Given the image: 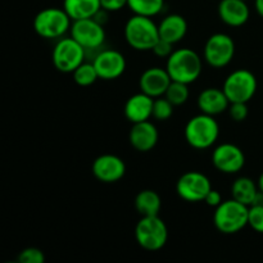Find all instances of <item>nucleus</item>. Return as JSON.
<instances>
[{"label": "nucleus", "instance_id": "nucleus-20", "mask_svg": "<svg viewBox=\"0 0 263 263\" xmlns=\"http://www.w3.org/2000/svg\"><path fill=\"white\" fill-rule=\"evenodd\" d=\"M159 37L171 44H177L186 36L187 22L181 14H167L158 25Z\"/></svg>", "mask_w": 263, "mask_h": 263}, {"label": "nucleus", "instance_id": "nucleus-23", "mask_svg": "<svg viewBox=\"0 0 263 263\" xmlns=\"http://www.w3.org/2000/svg\"><path fill=\"white\" fill-rule=\"evenodd\" d=\"M134 205L140 216H157L161 211L162 200L158 193L145 189L138 193L134 200Z\"/></svg>", "mask_w": 263, "mask_h": 263}, {"label": "nucleus", "instance_id": "nucleus-31", "mask_svg": "<svg viewBox=\"0 0 263 263\" xmlns=\"http://www.w3.org/2000/svg\"><path fill=\"white\" fill-rule=\"evenodd\" d=\"M174 44L168 43V41L163 40V39L159 37V40L157 41V44L154 45V48L152 49V51L154 53V55L158 57V58L167 59L172 53H174Z\"/></svg>", "mask_w": 263, "mask_h": 263}, {"label": "nucleus", "instance_id": "nucleus-22", "mask_svg": "<svg viewBox=\"0 0 263 263\" xmlns=\"http://www.w3.org/2000/svg\"><path fill=\"white\" fill-rule=\"evenodd\" d=\"M258 193V185L251 177H238L231 185V195H233L234 199L244 203L248 207L253 204Z\"/></svg>", "mask_w": 263, "mask_h": 263}, {"label": "nucleus", "instance_id": "nucleus-12", "mask_svg": "<svg viewBox=\"0 0 263 263\" xmlns=\"http://www.w3.org/2000/svg\"><path fill=\"white\" fill-rule=\"evenodd\" d=\"M212 164L222 174H238L246 164V156L244 152L235 144L223 143L213 149Z\"/></svg>", "mask_w": 263, "mask_h": 263}, {"label": "nucleus", "instance_id": "nucleus-15", "mask_svg": "<svg viewBox=\"0 0 263 263\" xmlns=\"http://www.w3.org/2000/svg\"><path fill=\"white\" fill-rule=\"evenodd\" d=\"M171 77L166 68L162 67H149L141 73L139 79V89L144 94L152 98L163 97L171 84Z\"/></svg>", "mask_w": 263, "mask_h": 263}, {"label": "nucleus", "instance_id": "nucleus-28", "mask_svg": "<svg viewBox=\"0 0 263 263\" xmlns=\"http://www.w3.org/2000/svg\"><path fill=\"white\" fill-rule=\"evenodd\" d=\"M17 261L20 263H44L45 262V254L41 249L35 247H28L18 253Z\"/></svg>", "mask_w": 263, "mask_h": 263}, {"label": "nucleus", "instance_id": "nucleus-25", "mask_svg": "<svg viewBox=\"0 0 263 263\" xmlns=\"http://www.w3.org/2000/svg\"><path fill=\"white\" fill-rule=\"evenodd\" d=\"M72 76H73L74 82L80 86H90V85L95 84L97 80L99 79V74H98L94 63H86V62L80 64L72 72Z\"/></svg>", "mask_w": 263, "mask_h": 263}, {"label": "nucleus", "instance_id": "nucleus-19", "mask_svg": "<svg viewBox=\"0 0 263 263\" xmlns=\"http://www.w3.org/2000/svg\"><path fill=\"white\" fill-rule=\"evenodd\" d=\"M230 100L226 97L223 89L207 87L198 95V108L200 112L210 116H218L229 109Z\"/></svg>", "mask_w": 263, "mask_h": 263}, {"label": "nucleus", "instance_id": "nucleus-26", "mask_svg": "<svg viewBox=\"0 0 263 263\" xmlns=\"http://www.w3.org/2000/svg\"><path fill=\"white\" fill-rule=\"evenodd\" d=\"M163 97H166L175 107L185 104L190 97L189 85L184 84V82L171 81V84H170L168 89H167L166 94Z\"/></svg>", "mask_w": 263, "mask_h": 263}, {"label": "nucleus", "instance_id": "nucleus-21", "mask_svg": "<svg viewBox=\"0 0 263 263\" xmlns=\"http://www.w3.org/2000/svg\"><path fill=\"white\" fill-rule=\"evenodd\" d=\"M63 9L68 13L72 21L92 18L100 9V0H64Z\"/></svg>", "mask_w": 263, "mask_h": 263}, {"label": "nucleus", "instance_id": "nucleus-10", "mask_svg": "<svg viewBox=\"0 0 263 263\" xmlns=\"http://www.w3.org/2000/svg\"><path fill=\"white\" fill-rule=\"evenodd\" d=\"M211 190V180L199 171L185 172L176 182V192L179 197L189 203L203 202Z\"/></svg>", "mask_w": 263, "mask_h": 263}, {"label": "nucleus", "instance_id": "nucleus-11", "mask_svg": "<svg viewBox=\"0 0 263 263\" xmlns=\"http://www.w3.org/2000/svg\"><path fill=\"white\" fill-rule=\"evenodd\" d=\"M71 36L86 50L99 49L105 41L104 26L94 17L72 21Z\"/></svg>", "mask_w": 263, "mask_h": 263}, {"label": "nucleus", "instance_id": "nucleus-27", "mask_svg": "<svg viewBox=\"0 0 263 263\" xmlns=\"http://www.w3.org/2000/svg\"><path fill=\"white\" fill-rule=\"evenodd\" d=\"M175 105L167 99L166 97H159L154 99L153 103V113L152 118L157 121H167L174 115Z\"/></svg>", "mask_w": 263, "mask_h": 263}, {"label": "nucleus", "instance_id": "nucleus-17", "mask_svg": "<svg viewBox=\"0 0 263 263\" xmlns=\"http://www.w3.org/2000/svg\"><path fill=\"white\" fill-rule=\"evenodd\" d=\"M218 15L225 25L240 27L248 22L251 10L247 0H221L218 4Z\"/></svg>", "mask_w": 263, "mask_h": 263}, {"label": "nucleus", "instance_id": "nucleus-34", "mask_svg": "<svg viewBox=\"0 0 263 263\" xmlns=\"http://www.w3.org/2000/svg\"><path fill=\"white\" fill-rule=\"evenodd\" d=\"M254 7H256L257 13L263 18V0H254Z\"/></svg>", "mask_w": 263, "mask_h": 263}, {"label": "nucleus", "instance_id": "nucleus-7", "mask_svg": "<svg viewBox=\"0 0 263 263\" xmlns=\"http://www.w3.org/2000/svg\"><path fill=\"white\" fill-rule=\"evenodd\" d=\"M86 49L80 45L72 36L61 37L51 53L54 67L62 73H72L80 64L84 63Z\"/></svg>", "mask_w": 263, "mask_h": 263}, {"label": "nucleus", "instance_id": "nucleus-1", "mask_svg": "<svg viewBox=\"0 0 263 263\" xmlns=\"http://www.w3.org/2000/svg\"><path fill=\"white\" fill-rule=\"evenodd\" d=\"M166 69L172 81L193 84L199 79L203 69V62L199 54L190 48L175 49L167 58Z\"/></svg>", "mask_w": 263, "mask_h": 263}, {"label": "nucleus", "instance_id": "nucleus-33", "mask_svg": "<svg viewBox=\"0 0 263 263\" xmlns=\"http://www.w3.org/2000/svg\"><path fill=\"white\" fill-rule=\"evenodd\" d=\"M204 202L207 203L210 207H218V205L221 204V203L223 202L222 200V195H221V193L218 192V190H215L212 187V190H211L210 193L207 194V197H205Z\"/></svg>", "mask_w": 263, "mask_h": 263}, {"label": "nucleus", "instance_id": "nucleus-3", "mask_svg": "<svg viewBox=\"0 0 263 263\" xmlns=\"http://www.w3.org/2000/svg\"><path fill=\"white\" fill-rule=\"evenodd\" d=\"M184 135L192 148L203 151L215 145L220 136V126L213 116L200 112L187 121Z\"/></svg>", "mask_w": 263, "mask_h": 263}, {"label": "nucleus", "instance_id": "nucleus-14", "mask_svg": "<svg viewBox=\"0 0 263 263\" xmlns=\"http://www.w3.org/2000/svg\"><path fill=\"white\" fill-rule=\"evenodd\" d=\"M91 171L95 179L100 182L113 184L125 176L126 164L123 159L116 154H102L92 162Z\"/></svg>", "mask_w": 263, "mask_h": 263}, {"label": "nucleus", "instance_id": "nucleus-24", "mask_svg": "<svg viewBox=\"0 0 263 263\" xmlns=\"http://www.w3.org/2000/svg\"><path fill=\"white\" fill-rule=\"evenodd\" d=\"M127 7L134 14L153 18L163 10L164 0H128Z\"/></svg>", "mask_w": 263, "mask_h": 263}, {"label": "nucleus", "instance_id": "nucleus-35", "mask_svg": "<svg viewBox=\"0 0 263 263\" xmlns=\"http://www.w3.org/2000/svg\"><path fill=\"white\" fill-rule=\"evenodd\" d=\"M257 185H258V189H259V192H262L263 193V172L261 175H259V177H258V181H257Z\"/></svg>", "mask_w": 263, "mask_h": 263}, {"label": "nucleus", "instance_id": "nucleus-30", "mask_svg": "<svg viewBox=\"0 0 263 263\" xmlns=\"http://www.w3.org/2000/svg\"><path fill=\"white\" fill-rule=\"evenodd\" d=\"M229 115H230L231 120L235 122H243L247 117H248V103L236 102L230 103L229 105Z\"/></svg>", "mask_w": 263, "mask_h": 263}, {"label": "nucleus", "instance_id": "nucleus-29", "mask_svg": "<svg viewBox=\"0 0 263 263\" xmlns=\"http://www.w3.org/2000/svg\"><path fill=\"white\" fill-rule=\"evenodd\" d=\"M248 225L256 233L263 234V205L256 204L249 207Z\"/></svg>", "mask_w": 263, "mask_h": 263}, {"label": "nucleus", "instance_id": "nucleus-6", "mask_svg": "<svg viewBox=\"0 0 263 263\" xmlns=\"http://www.w3.org/2000/svg\"><path fill=\"white\" fill-rule=\"evenodd\" d=\"M135 239L145 251L157 252L166 246L168 240V229L158 215L141 216L135 226Z\"/></svg>", "mask_w": 263, "mask_h": 263}, {"label": "nucleus", "instance_id": "nucleus-9", "mask_svg": "<svg viewBox=\"0 0 263 263\" xmlns=\"http://www.w3.org/2000/svg\"><path fill=\"white\" fill-rule=\"evenodd\" d=\"M257 79L251 71L239 68L231 72L223 82V91L230 103H248L257 91Z\"/></svg>", "mask_w": 263, "mask_h": 263}, {"label": "nucleus", "instance_id": "nucleus-8", "mask_svg": "<svg viewBox=\"0 0 263 263\" xmlns=\"http://www.w3.org/2000/svg\"><path fill=\"white\" fill-rule=\"evenodd\" d=\"M235 55V43L228 33H213L205 41L203 58L208 66L213 68H223L229 66Z\"/></svg>", "mask_w": 263, "mask_h": 263}, {"label": "nucleus", "instance_id": "nucleus-13", "mask_svg": "<svg viewBox=\"0 0 263 263\" xmlns=\"http://www.w3.org/2000/svg\"><path fill=\"white\" fill-rule=\"evenodd\" d=\"M99 79L112 81L122 76L126 71V58L116 49H104L95 55L94 61Z\"/></svg>", "mask_w": 263, "mask_h": 263}, {"label": "nucleus", "instance_id": "nucleus-18", "mask_svg": "<svg viewBox=\"0 0 263 263\" xmlns=\"http://www.w3.org/2000/svg\"><path fill=\"white\" fill-rule=\"evenodd\" d=\"M153 103L154 98L144 94L143 91L131 95L126 100L125 107H123L125 117L131 123L148 121L149 118H152V113H153Z\"/></svg>", "mask_w": 263, "mask_h": 263}, {"label": "nucleus", "instance_id": "nucleus-16", "mask_svg": "<svg viewBox=\"0 0 263 263\" xmlns=\"http://www.w3.org/2000/svg\"><path fill=\"white\" fill-rule=\"evenodd\" d=\"M159 140V134L156 125L151 121L133 123L130 133H128V141L135 151L140 153H146L154 149Z\"/></svg>", "mask_w": 263, "mask_h": 263}, {"label": "nucleus", "instance_id": "nucleus-2", "mask_svg": "<svg viewBox=\"0 0 263 263\" xmlns=\"http://www.w3.org/2000/svg\"><path fill=\"white\" fill-rule=\"evenodd\" d=\"M123 33L128 45L139 51L152 50L159 40L158 25L145 15L134 14L128 18Z\"/></svg>", "mask_w": 263, "mask_h": 263}, {"label": "nucleus", "instance_id": "nucleus-32", "mask_svg": "<svg viewBox=\"0 0 263 263\" xmlns=\"http://www.w3.org/2000/svg\"><path fill=\"white\" fill-rule=\"evenodd\" d=\"M128 0H100L103 9L108 10V12H118L122 8L127 7Z\"/></svg>", "mask_w": 263, "mask_h": 263}, {"label": "nucleus", "instance_id": "nucleus-5", "mask_svg": "<svg viewBox=\"0 0 263 263\" xmlns=\"http://www.w3.org/2000/svg\"><path fill=\"white\" fill-rule=\"evenodd\" d=\"M72 20L63 8H45L36 14L33 30L40 37L46 40L61 39L71 30Z\"/></svg>", "mask_w": 263, "mask_h": 263}, {"label": "nucleus", "instance_id": "nucleus-4", "mask_svg": "<svg viewBox=\"0 0 263 263\" xmlns=\"http://www.w3.org/2000/svg\"><path fill=\"white\" fill-rule=\"evenodd\" d=\"M248 205L231 198L229 200H223L218 207H216L213 223L220 233L233 235L248 225Z\"/></svg>", "mask_w": 263, "mask_h": 263}]
</instances>
